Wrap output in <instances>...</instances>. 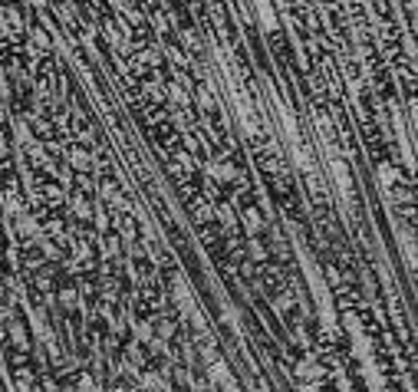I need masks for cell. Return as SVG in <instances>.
Returning <instances> with one entry per match:
<instances>
[{"instance_id":"6da1fadb","label":"cell","mask_w":418,"mask_h":392,"mask_svg":"<svg viewBox=\"0 0 418 392\" xmlns=\"http://www.w3.org/2000/svg\"><path fill=\"white\" fill-rule=\"evenodd\" d=\"M326 165H330V175H333L336 192L342 195V201H349L352 198V182H349V168H346V162H342L339 155H330Z\"/></svg>"},{"instance_id":"7a4b0ae2","label":"cell","mask_w":418,"mask_h":392,"mask_svg":"<svg viewBox=\"0 0 418 392\" xmlns=\"http://www.w3.org/2000/svg\"><path fill=\"white\" fill-rule=\"evenodd\" d=\"M175 304H178L181 316H195V313H198V304H195L191 287L185 284V280H175Z\"/></svg>"},{"instance_id":"3957f363","label":"cell","mask_w":418,"mask_h":392,"mask_svg":"<svg viewBox=\"0 0 418 392\" xmlns=\"http://www.w3.org/2000/svg\"><path fill=\"white\" fill-rule=\"evenodd\" d=\"M208 386H224V389H228V386H234L228 363H224V359H218V356H214V359L208 363Z\"/></svg>"},{"instance_id":"277c9868","label":"cell","mask_w":418,"mask_h":392,"mask_svg":"<svg viewBox=\"0 0 418 392\" xmlns=\"http://www.w3.org/2000/svg\"><path fill=\"white\" fill-rule=\"evenodd\" d=\"M320 376H323V366L316 363V359H310V356H303L296 363V379L300 383H320Z\"/></svg>"},{"instance_id":"5b68a950","label":"cell","mask_w":418,"mask_h":392,"mask_svg":"<svg viewBox=\"0 0 418 392\" xmlns=\"http://www.w3.org/2000/svg\"><path fill=\"white\" fill-rule=\"evenodd\" d=\"M204 175H208V178H214V182H234V178H238V168H234V165H228V162H208L204 165Z\"/></svg>"},{"instance_id":"8992f818","label":"cell","mask_w":418,"mask_h":392,"mask_svg":"<svg viewBox=\"0 0 418 392\" xmlns=\"http://www.w3.org/2000/svg\"><path fill=\"white\" fill-rule=\"evenodd\" d=\"M376 175H379V185H382V188H395V185L402 182V172H399V168H395L392 162H379Z\"/></svg>"},{"instance_id":"52a82bcc","label":"cell","mask_w":418,"mask_h":392,"mask_svg":"<svg viewBox=\"0 0 418 392\" xmlns=\"http://www.w3.org/2000/svg\"><path fill=\"white\" fill-rule=\"evenodd\" d=\"M142 386H145V389H168V386H165V379H162V376H158V373H145L142 376Z\"/></svg>"},{"instance_id":"ba28073f","label":"cell","mask_w":418,"mask_h":392,"mask_svg":"<svg viewBox=\"0 0 418 392\" xmlns=\"http://www.w3.org/2000/svg\"><path fill=\"white\" fill-rule=\"evenodd\" d=\"M300 392H320V383H300Z\"/></svg>"},{"instance_id":"9c48e42d","label":"cell","mask_w":418,"mask_h":392,"mask_svg":"<svg viewBox=\"0 0 418 392\" xmlns=\"http://www.w3.org/2000/svg\"><path fill=\"white\" fill-rule=\"evenodd\" d=\"M412 132H415V142H418V113L412 115Z\"/></svg>"},{"instance_id":"30bf717a","label":"cell","mask_w":418,"mask_h":392,"mask_svg":"<svg viewBox=\"0 0 418 392\" xmlns=\"http://www.w3.org/2000/svg\"><path fill=\"white\" fill-rule=\"evenodd\" d=\"M115 392H122V389H115Z\"/></svg>"}]
</instances>
